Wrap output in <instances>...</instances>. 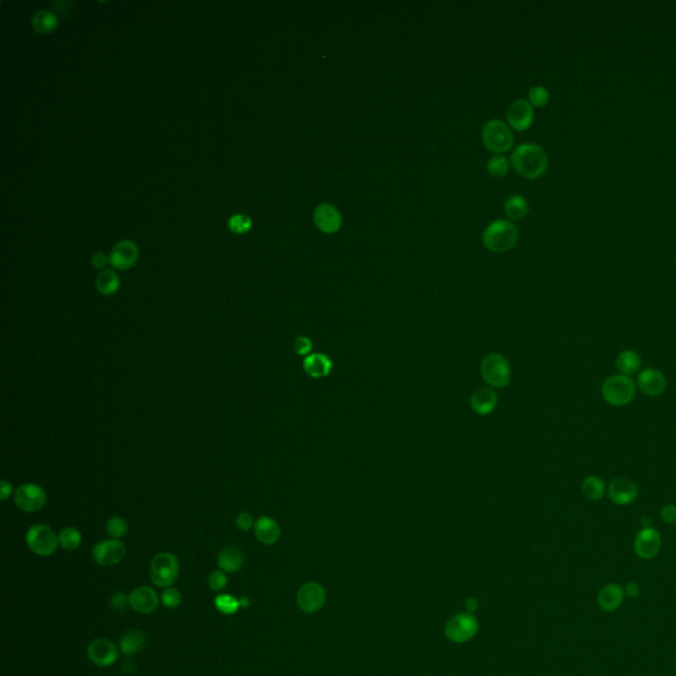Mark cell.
<instances>
[{"label": "cell", "mask_w": 676, "mask_h": 676, "mask_svg": "<svg viewBox=\"0 0 676 676\" xmlns=\"http://www.w3.org/2000/svg\"><path fill=\"white\" fill-rule=\"evenodd\" d=\"M510 163L513 164V168L515 169L520 176L529 180H536L546 173L548 168V156L542 145L523 143L520 144L513 151Z\"/></svg>", "instance_id": "obj_1"}, {"label": "cell", "mask_w": 676, "mask_h": 676, "mask_svg": "<svg viewBox=\"0 0 676 676\" xmlns=\"http://www.w3.org/2000/svg\"><path fill=\"white\" fill-rule=\"evenodd\" d=\"M520 230L511 221L495 220L490 222L482 234V243L492 252H505L517 245Z\"/></svg>", "instance_id": "obj_2"}, {"label": "cell", "mask_w": 676, "mask_h": 676, "mask_svg": "<svg viewBox=\"0 0 676 676\" xmlns=\"http://www.w3.org/2000/svg\"><path fill=\"white\" fill-rule=\"evenodd\" d=\"M601 392L606 403L613 407H624L634 401L637 383L629 376L614 374L605 378L601 386Z\"/></svg>", "instance_id": "obj_3"}, {"label": "cell", "mask_w": 676, "mask_h": 676, "mask_svg": "<svg viewBox=\"0 0 676 676\" xmlns=\"http://www.w3.org/2000/svg\"><path fill=\"white\" fill-rule=\"evenodd\" d=\"M481 136L485 147L497 155L510 151L514 144L513 131L510 130L505 122L499 119H492L486 122L482 127Z\"/></svg>", "instance_id": "obj_4"}, {"label": "cell", "mask_w": 676, "mask_h": 676, "mask_svg": "<svg viewBox=\"0 0 676 676\" xmlns=\"http://www.w3.org/2000/svg\"><path fill=\"white\" fill-rule=\"evenodd\" d=\"M179 573V560L170 552H160L151 561L150 577L159 588H170L176 583Z\"/></svg>", "instance_id": "obj_5"}, {"label": "cell", "mask_w": 676, "mask_h": 676, "mask_svg": "<svg viewBox=\"0 0 676 676\" xmlns=\"http://www.w3.org/2000/svg\"><path fill=\"white\" fill-rule=\"evenodd\" d=\"M481 374L489 386L506 387L511 380V367L504 355L492 353L482 360Z\"/></svg>", "instance_id": "obj_6"}, {"label": "cell", "mask_w": 676, "mask_h": 676, "mask_svg": "<svg viewBox=\"0 0 676 676\" xmlns=\"http://www.w3.org/2000/svg\"><path fill=\"white\" fill-rule=\"evenodd\" d=\"M26 542L29 549L39 556H51L60 546L58 536L45 524L32 526L26 533Z\"/></svg>", "instance_id": "obj_7"}, {"label": "cell", "mask_w": 676, "mask_h": 676, "mask_svg": "<svg viewBox=\"0 0 676 676\" xmlns=\"http://www.w3.org/2000/svg\"><path fill=\"white\" fill-rule=\"evenodd\" d=\"M15 505L24 513H36L45 506L47 494L44 489L36 483H26L15 492Z\"/></svg>", "instance_id": "obj_8"}, {"label": "cell", "mask_w": 676, "mask_h": 676, "mask_svg": "<svg viewBox=\"0 0 676 676\" xmlns=\"http://www.w3.org/2000/svg\"><path fill=\"white\" fill-rule=\"evenodd\" d=\"M127 548L118 539L102 540L92 548V559L102 567H113L119 564L126 556Z\"/></svg>", "instance_id": "obj_9"}, {"label": "cell", "mask_w": 676, "mask_h": 676, "mask_svg": "<svg viewBox=\"0 0 676 676\" xmlns=\"http://www.w3.org/2000/svg\"><path fill=\"white\" fill-rule=\"evenodd\" d=\"M313 222L324 234H336L342 226V216L335 205L320 204L313 211Z\"/></svg>", "instance_id": "obj_10"}, {"label": "cell", "mask_w": 676, "mask_h": 676, "mask_svg": "<svg viewBox=\"0 0 676 676\" xmlns=\"http://www.w3.org/2000/svg\"><path fill=\"white\" fill-rule=\"evenodd\" d=\"M478 630L477 620L469 613V614H458L453 617L445 629L446 637L453 642H467L470 638L474 637V634Z\"/></svg>", "instance_id": "obj_11"}, {"label": "cell", "mask_w": 676, "mask_h": 676, "mask_svg": "<svg viewBox=\"0 0 676 676\" xmlns=\"http://www.w3.org/2000/svg\"><path fill=\"white\" fill-rule=\"evenodd\" d=\"M662 546V536L654 527H645L637 533L634 539V551L641 559L650 560L655 558Z\"/></svg>", "instance_id": "obj_12"}, {"label": "cell", "mask_w": 676, "mask_h": 676, "mask_svg": "<svg viewBox=\"0 0 676 676\" xmlns=\"http://www.w3.org/2000/svg\"><path fill=\"white\" fill-rule=\"evenodd\" d=\"M606 494L618 506H629L638 498L637 483L625 477H617L608 485Z\"/></svg>", "instance_id": "obj_13"}, {"label": "cell", "mask_w": 676, "mask_h": 676, "mask_svg": "<svg viewBox=\"0 0 676 676\" xmlns=\"http://www.w3.org/2000/svg\"><path fill=\"white\" fill-rule=\"evenodd\" d=\"M138 259H139V248L130 239H123L118 242L108 257L110 264L120 271L130 270L131 267L136 264Z\"/></svg>", "instance_id": "obj_14"}, {"label": "cell", "mask_w": 676, "mask_h": 676, "mask_svg": "<svg viewBox=\"0 0 676 676\" xmlns=\"http://www.w3.org/2000/svg\"><path fill=\"white\" fill-rule=\"evenodd\" d=\"M636 383L641 392L650 398L662 395L667 389V378L661 370L654 367H646L639 371Z\"/></svg>", "instance_id": "obj_15"}, {"label": "cell", "mask_w": 676, "mask_h": 676, "mask_svg": "<svg viewBox=\"0 0 676 676\" xmlns=\"http://www.w3.org/2000/svg\"><path fill=\"white\" fill-rule=\"evenodd\" d=\"M533 122V107L529 101L517 99L507 108V123L513 130L526 131Z\"/></svg>", "instance_id": "obj_16"}, {"label": "cell", "mask_w": 676, "mask_h": 676, "mask_svg": "<svg viewBox=\"0 0 676 676\" xmlns=\"http://www.w3.org/2000/svg\"><path fill=\"white\" fill-rule=\"evenodd\" d=\"M88 657L91 663L98 667H110L117 662V646L104 638L95 639L88 647Z\"/></svg>", "instance_id": "obj_17"}, {"label": "cell", "mask_w": 676, "mask_h": 676, "mask_svg": "<svg viewBox=\"0 0 676 676\" xmlns=\"http://www.w3.org/2000/svg\"><path fill=\"white\" fill-rule=\"evenodd\" d=\"M325 602V589L319 583H307L300 588L298 605L305 613H314L323 608Z\"/></svg>", "instance_id": "obj_18"}, {"label": "cell", "mask_w": 676, "mask_h": 676, "mask_svg": "<svg viewBox=\"0 0 676 676\" xmlns=\"http://www.w3.org/2000/svg\"><path fill=\"white\" fill-rule=\"evenodd\" d=\"M131 608L140 614H150L159 606L156 592L150 586H139L134 589L129 596Z\"/></svg>", "instance_id": "obj_19"}, {"label": "cell", "mask_w": 676, "mask_h": 676, "mask_svg": "<svg viewBox=\"0 0 676 676\" xmlns=\"http://www.w3.org/2000/svg\"><path fill=\"white\" fill-rule=\"evenodd\" d=\"M497 403H498V395L492 387L477 389L470 396L472 408L480 415H488L493 412Z\"/></svg>", "instance_id": "obj_20"}, {"label": "cell", "mask_w": 676, "mask_h": 676, "mask_svg": "<svg viewBox=\"0 0 676 676\" xmlns=\"http://www.w3.org/2000/svg\"><path fill=\"white\" fill-rule=\"evenodd\" d=\"M624 588L615 583L604 586L598 593V606L605 611H617L624 602Z\"/></svg>", "instance_id": "obj_21"}, {"label": "cell", "mask_w": 676, "mask_h": 676, "mask_svg": "<svg viewBox=\"0 0 676 676\" xmlns=\"http://www.w3.org/2000/svg\"><path fill=\"white\" fill-rule=\"evenodd\" d=\"M303 367H304V371L309 377L319 379V378L328 377L330 374V371L333 369V362L325 354L314 353V354H309V355L305 357V360L303 362Z\"/></svg>", "instance_id": "obj_22"}, {"label": "cell", "mask_w": 676, "mask_h": 676, "mask_svg": "<svg viewBox=\"0 0 676 676\" xmlns=\"http://www.w3.org/2000/svg\"><path fill=\"white\" fill-rule=\"evenodd\" d=\"M254 531H255L257 539L259 540L260 543H263L266 546L275 545L280 539V535H282L280 526L277 524L276 520H273L270 517H261L257 520L255 526H254Z\"/></svg>", "instance_id": "obj_23"}, {"label": "cell", "mask_w": 676, "mask_h": 676, "mask_svg": "<svg viewBox=\"0 0 676 676\" xmlns=\"http://www.w3.org/2000/svg\"><path fill=\"white\" fill-rule=\"evenodd\" d=\"M245 561L243 552L235 546L226 547L218 555V567L225 572H238Z\"/></svg>", "instance_id": "obj_24"}, {"label": "cell", "mask_w": 676, "mask_h": 676, "mask_svg": "<svg viewBox=\"0 0 676 676\" xmlns=\"http://www.w3.org/2000/svg\"><path fill=\"white\" fill-rule=\"evenodd\" d=\"M615 366L620 371V374L624 376H633L639 371L642 366V358L637 351L627 349L622 351L615 358Z\"/></svg>", "instance_id": "obj_25"}, {"label": "cell", "mask_w": 676, "mask_h": 676, "mask_svg": "<svg viewBox=\"0 0 676 676\" xmlns=\"http://www.w3.org/2000/svg\"><path fill=\"white\" fill-rule=\"evenodd\" d=\"M95 287L98 292L104 296H111L117 293L120 287V279L113 270H104L95 277Z\"/></svg>", "instance_id": "obj_26"}, {"label": "cell", "mask_w": 676, "mask_h": 676, "mask_svg": "<svg viewBox=\"0 0 676 676\" xmlns=\"http://www.w3.org/2000/svg\"><path fill=\"white\" fill-rule=\"evenodd\" d=\"M504 209L511 221H520L529 214V202L523 195H513L507 197Z\"/></svg>", "instance_id": "obj_27"}, {"label": "cell", "mask_w": 676, "mask_h": 676, "mask_svg": "<svg viewBox=\"0 0 676 676\" xmlns=\"http://www.w3.org/2000/svg\"><path fill=\"white\" fill-rule=\"evenodd\" d=\"M145 643V634L140 630L132 629L120 638V650L124 655H134L142 650Z\"/></svg>", "instance_id": "obj_28"}, {"label": "cell", "mask_w": 676, "mask_h": 676, "mask_svg": "<svg viewBox=\"0 0 676 676\" xmlns=\"http://www.w3.org/2000/svg\"><path fill=\"white\" fill-rule=\"evenodd\" d=\"M606 489L608 488L605 482L598 476H588L581 483V493L586 499L593 502L601 501L604 495L606 494Z\"/></svg>", "instance_id": "obj_29"}, {"label": "cell", "mask_w": 676, "mask_h": 676, "mask_svg": "<svg viewBox=\"0 0 676 676\" xmlns=\"http://www.w3.org/2000/svg\"><path fill=\"white\" fill-rule=\"evenodd\" d=\"M58 26L57 16L49 10H40L32 17V26L36 32L48 35Z\"/></svg>", "instance_id": "obj_30"}, {"label": "cell", "mask_w": 676, "mask_h": 676, "mask_svg": "<svg viewBox=\"0 0 676 676\" xmlns=\"http://www.w3.org/2000/svg\"><path fill=\"white\" fill-rule=\"evenodd\" d=\"M82 542V535L74 527H66L58 533V543L60 547L65 551H74L79 548Z\"/></svg>", "instance_id": "obj_31"}, {"label": "cell", "mask_w": 676, "mask_h": 676, "mask_svg": "<svg viewBox=\"0 0 676 676\" xmlns=\"http://www.w3.org/2000/svg\"><path fill=\"white\" fill-rule=\"evenodd\" d=\"M486 169H488L489 175H492L494 177H504L510 170V161H508L507 157L497 155L488 161Z\"/></svg>", "instance_id": "obj_32"}, {"label": "cell", "mask_w": 676, "mask_h": 676, "mask_svg": "<svg viewBox=\"0 0 676 676\" xmlns=\"http://www.w3.org/2000/svg\"><path fill=\"white\" fill-rule=\"evenodd\" d=\"M214 605L218 611L223 613V614H235L236 611L239 609L241 604L236 598L233 597V596H229V595H221L218 597L214 599Z\"/></svg>", "instance_id": "obj_33"}, {"label": "cell", "mask_w": 676, "mask_h": 676, "mask_svg": "<svg viewBox=\"0 0 676 676\" xmlns=\"http://www.w3.org/2000/svg\"><path fill=\"white\" fill-rule=\"evenodd\" d=\"M252 227V221L245 214H235L229 220V229L235 234H246Z\"/></svg>", "instance_id": "obj_34"}, {"label": "cell", "mask_w": 676, "mask_h": 676, "mask_svg": "<svg viewBox=\"0 0 676 676\" xmlns=\"http://www.w3.org/2000/svg\"><path fill=\"white\" fill-rule=\"evenodd\" d=\"M106 530H107V533L113 539H118L119 540L120 538H123L127 533V531H129V524H127V522L123 520V518L114 517V518H111V520L107 522Z\"/></svg>", "instance_id": "obj_35"}, {"label": "cell", "mask_w": 676, "mask_h": 676, "mask_svg": "<svg viewBox=\"0 0 676 676\" xmlns=\"http://www.w3.org/2000/svg\"><path fill=\"white\" fill-rule=\"evenodd\" d=\"M549 101V91L543 86H533L529 91V102L533 107H545Z\"/></svg>", "instance_id": "obj_36"}, {"label": "cell", "mask_w": 676, "mask_h": 676, "mask_svg": "<svg viewBox=\"0 0 676 676\" xmlns=\"http://www.w3.org/2000/svg\"><path fill=\"white\" fill-rule=\"evenodd\" d=\"M182 599V593L175 588H167L161 593V602L164 604L166 608H169V609H175V608L180 606Z\"/></svg>", "instance_id": "obj_37"}, {"label": "cell", "mask_w": 676, "mask_h": 676, "mask_svg": "<svg viewBox=\"0 0 676 676\" xmlns=\"http://www.w3.org/2000/svg\"><path fill=\"white\" fill-rule=\"evenodd\" d=\"M209 588L216 592H221L227 586V577L222 571H214L209 574Z\"/></svg>", "instance_id": "obj_38"}, {"label": "cell", "mask_w": 676, "mask_h": 676, "mask_svg": "<svg viewBox=\"0 0 676 676\" xmlns=\"http://www.w3.org/2000/svg\"><path fill=\"white\" fill-rule=\"evenodd\" d=\"M293 348L299 355H309V353L312 351V341L305 336H299L295 339Z\"/></svg>", "instance_id": "obj_39"}, {"label": "cell", "mask_w": 676, "mask_h": 676, "mask_svg": "<svg viewBox=\"0 0 676 676\" xmlns=\"http://www.w3.org/2000/svg\"><path fill=\"white\" fill-rule=\"evenodd\" d=\"M111 608L115 611H124L127 605L130 604L129 601V597L123 593V592H118V593H114L113 597H111Z\"/></svg>", "instance_id": "obj_40"}, {"label": "cell", "mask_w": 676, "mask_h": 676, "mask_svg": "<svg viewBox=\"0 0 676 676\" xmlns=\"http://www.w3.org/2000/svg\"><path fill=\"white\" fill-rule=\"evenodd\" d=\"M236 527L242 531H248L250 529H252V526H255L254 523V517L250 514V513H241L238 517H236Z\"/></svg>", "instance_id": "obj_41"}, {"label": "cell", "mask_w": 676, "mask_h": 676, "mask_svg": "<svg viewBox=\"0 0 676 676\" xmlns=\"http://www.w3.org/2000/svg\"><path fill=\"white\" fill-rule=\"evenodd\" d=\"M661 520L667 524L676 523V505L668 504L661 508Z\"/></svg>", "instance_id": "obj_42"}, {"label": "cell", "mask_w": 676, "mask_h": 676, "mask_svg": "<svg viewBox=\"0 0 676 676\" xmlns=\"http://www.w3.org/2000/svg\"><path fill=\"white\" fill-rule=\"evenodd\" d=\"M107 263H110V260L104 255V252H95L91 257V266L94 268H97V270H102L104 271V267L107 266Z\"/></svg>", "instance_id": "obj_43"}, {"label": "cell", "mask_w": 676, "mask_h": 676, "mask_svg": "<svg viewBox=\"0 0 676 676\" xmlns=\"http://www.w3.org/2000/svg\"><path fill=\"white\" fill-rule=\"evenodd\" d=\"M624 590L625 595H626L627 597L636 598L638 597V595H639V592H641V588H639L637 583L630 581V583H627V584H626Z\"/></svg>", "instance_id": "obj_44"}, {"label": "cell", "mask_w": 676, "mask_h": 676, "mask_svg": "<svg viewBox=\"0 0 676 676\" xmlns=\"http://www.w3.org/2000/svg\"><path fill=\"white\" fill-rule=\"evenodd\" d=\"M0 485H1L0 499H1V501H6V499H7V498L11 495V493H13V485H11V483H8V482L6 481V480H1Z\"/></svg>", "instance_id": "obj_45"}, {"label": "cell", "mask_w": 676, "mask_h": 676, "mask_svg": "<svg viewBox=\"0 0 676 676\" xmlns=\"http://www.w3.org/2000/svg\"><path fill=\"white\" fill-rule=\"evenodd\" d=\"M477 608H478L477 601L474 598H469L467 601V609H468L469 613H473Z\"/></svg>", "instance_id": "obj_46"}]
</instances>
